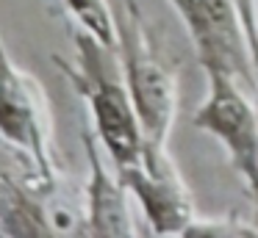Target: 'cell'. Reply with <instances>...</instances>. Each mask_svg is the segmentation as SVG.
I'll return each mask as SVG.
<instances>
[{
    "label": "cell",
    "mask_w": 258,
    "mask_h": 238,
    "mask_svg": "<svg viewBox=\"0 0 258 238\" xmlns=\"http://www.w3.org/2000/svg\"><path fill=\"white\" fill-rule=\"evenodd\" d=\"M73 47V61L61 58V55H53V61H56L58 72L70 81V86L86 103L100 147L106 149L108 161L117 169L139 161L147 136L142 130L128 81H125L117 44H108L97 39L95 33L75 28Z\"/></svg>",
    "instance_id": "1"
},
{
    "label": "cell",
    "mask_w": 258,
    "mask_h": 238,
    "mask_svg": "<svg viewBox=\"0 0 258 238\" xmlns=\"http://www.w3.org/2000/svg\"><path fill=\"white\" fill-rule=\"evenodd\" d=\"M114 28H117V53L142 130L147 141L167 144L178 114L175 72L153 47L136 0H122V9L114 11Z\"/></svg>",
    "instance_id": "2"
},
{
    "label": "cell",
    "mask_w": 258,
    "mask_h": 238,
    "mask_svg": "<svg viewBox=\"0 0 258 238\" xmlns=\"http://www.w3.org/2000/svg\"><path fill=\"white\" fill-rule=\"evenodd\" d=\"M180 17L197 61L206 72H222L258 92L252 39L233 0H167Z\"/></svg>",
    "instance_id": "3"
},
{
    "label": "cell",
    "mask_w": 258,
    "mask_h": 238,
    "mask_svg": "<svg viewBox=\"0 0 258 238\" xmlns=\"http://www.w3.org/2000/svg\"><path fill=\"white\" fill-rule=\"evenodd\" d=\"M208 97L195 114V127L222 144L233 172L252 197V221L258 230V111L236 77L206 72Z\"/></svg>",
    "instance_id": "4"
},
{
    "label": "cell",
    "mask_w": 258,
    "mask_h": 238,
    "mask_svg": "<svg viewBox=\"0 0 258 238\" xmlns=\"http://www.w3.org/2000/svg\"><path fill=\"white\" fill-rule=\"evenodd\" d=\"M117 172L156 235H186L191 221L197 219L195 199L169 158L167 144L147 141L142 158L119 166Z\"/></svg>",
    "instance_id": "5"
},
{
    "label": "cell",
    "mask_w": 258,
    "mask_h": 238,
    "mask_svg": "<svg viewBox=\"0 0 258 238\" xmlns=\"http://www.w3.org/2000/svg\"><path fill=\"white\" fill-rule=\"evenodd\" d=\"M0 136L25 149L50 175H58L53 155V119L42 86L0 47Z\"/></svg>",
    "instance_id": "6"
},
{
    "label": "cell",
    "mask_w": 258,
    "mask_h": 238,
    "mask_svg": "<svg viewBox=\"0 0 258 238\" xmlns=\"http://www.w3.org/2000/svg\"><path fill=\"white\" fill-rule=\"evenodd\" d=\"M84 149L89 161V180L84 188V235H136L131 213V191L117 166L106 164L95 130L84 133Z\"/></svg>",
    "instance_id": "7"
},
{
    "label": "cell",
    "mask_w": 258,
    "mask_h": 238,
    "mask_svg": "<svg viewBox=\"0 0 258 238\" xmlns=\"http://www.w3.org/2000/svg\"><path fill=\"white\" fill-rule=\"evenodd\" d=\"M61 3L78 28L95 33L97 39H103L108 44H117L114 9L108 6V0H61Z\"/></svg>",
    "instance_id": "8"
},
{
    "label": "cell",
    "mask_w": 258,
    "mask_h": 238,
    "mask_svg": "<svg viewBox=\"0 0 258 238\" xmlns=\"http://www.w3.org/2000/svg\"><path fill=\"white\" fill-rule=\"evenodd\" d=\"M236 9H239L241 20H244L247 31H250V39H252V55H255V17H258V9H255V0H233Z\"/></svg>",
    "instance_id": "9"
},
{
    "label": "cell",
    "mask_w": 258,
    "mask_h": 238,
    "mask_svg": "<svg viewBox=\"0 0 258 238\" xmlns=\"http://www.w3.org/2000/svg\"><path fill=\"white\" fill-rule=\"evenodd\" d=\"M255 72H258V17H255Z\"/></svg>",
    "instance_id": "10"
},
{
    "label": "cell",
    "mask_w": 258,
    "mask_h": 238,
    "mask_svg": "<svg viewBox=\"0 0 258 238\" xmlns=\"http://www.w3.org/2000/svg\"><path fill=\"white\" fill-rule=\"evenodd\" d=\"M0 47H6V44H3V39H0Z\"/></svg>",
    "instance_id": "11"
},
{
    "label": "cell",
    "mask_w": 258,
    "mask_h": 238,
    "mask_svg": "<svg viewBox=\"0 0 258 238\" xmlns=\"http://www.w3.org/2000/svg\"><path fill=\"white\" fill-rule=\"evenodd\" d=\"M255 111H258V105H255Z\"/></svg>",
    "instance_id": "12"
}]
</instances>
